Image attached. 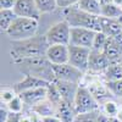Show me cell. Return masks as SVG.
<instances>
[{"instance_id":"obj_28","label":"cell","mask_w":122,"mask_h":122,"mask_svg":"<svg viewBox=\"0 0 122 122\" xmlns=\"http://www.w3.org/2000/svg\"><path fill=\"white\" fill-rule=\"evenodd\" d=\"M107 38L103 32H97L95 37H94V42H93V46L92 50H95V51H103V49L107 42Z\"/></svg>"},{"instance_id":"obj_30","label":"cell","mask_w":122,"mask_h":122,"mask_svg":"<svg viewBox=\"0 0 122 122\" xmlns=\"http://www.w3.org/2000/svg\"><path fill=\"white\" fill-rule=\"evenodd\" d=\"M99 114H100V110L93 111V112H87V114H78L75 122H98Z\"/></svg>"},{"instance_id":"obj_3","label":"cell","mask_w":122,"mask_h":122,"mask_svg":"<svg viewBox=\"0 0 122 122\" xmlns=\"http://www.w3.org/2000/svg\"><path fill=\"white\" fill-rule=\"evenodd\" d=\"M62 15L65 17V21L71 27L77 28H87L95 32L101 30V16L92 15L86 11H82L77 6H72L62 10Z\"/></svg>"},{"instance_id":"obj_41","label":"cell","mask_w":122,"mask_h":122,"mask_svg":"<svg viewBox=\"0 0 122 122\" xmlns=\"http://www.w3.org/2000/svg\"><path fill=\"white\" fill-rule=\"evenodd\" d=\"M114 4H116L117 6H121L122 5V0H114Z\"/></svg>"},{"instance_id":"obj_24","label":"cell","mask_w":122,"mask_h":122,"mask_svg":"<svg viewBox=\"0 0 122 122\" xmlns=\"http://www.w3.org/2000/svg\"><path fill=\"white\" fill-rule=\"evenodd\" d=\"M100 112L104 114L105 116H109V117H117L118 115V111H120V105L114 101L112 99L111 100H107L105 103H103L100 105Z\"/></svg>"},{"instance_id":"obj_29","label":"cell","mask_w":122,"mask_h":122,"mask_svg":"<svg viewBox=\"0 0 122 122\" xmlns=\"http://www.w3.org/2000/svg\"><path fill=\"white\" fill-rule=\"evenodd\" d=\"M18 94L14 90V88H1L0 92V100H1V104H9L15 97H17Z\"/></svg>"},{"instance_id":"obj_23","label":"cell","mask_w":122,"mask_h":122,"mask_svg":"<svg viewBox=\"0 0 122 122\" xmlns=\"http://www.w3.org/2000/svg\"><path fill=\"white\" fill-rule=\"evenodd\" d=\"M16 18L17 15L15 14L14 10H1L0 11V28H1V32L6 33Z\"/></svg>"},{"instance_id":"obj_44","label":"cell","mask_w":122,"mask_h":122,"mask_svg":"<svg viewBox=\"0 0 122 122\" xmlns=\"http://www.w3.org/2000/svg\"><path fill=\"white\" fill-rule=\"evenodd\" d=\"M99 1H100V0H99Z\"/></svg>"},{"instance_id":"obj_22","label":"cell","mask_w":122,"mask_h":122,"mask_svg":"<svg viewBox=\"0 0 122 122\" xmlns=\"http://www.w3.org/2000/svg\"><path fill=\"white\" fill-rule=\"evenodd\" d=\"M105 82H115L122 79V66L121 64H111L103 73Z\"/></svg>"},{"instance_id":"obj_20","label":"cell","mask_w":122,"mask_h":122,"mask_svg":"<svg viewBox=\"0 0 122 122\" xmlns=\"http://www.w3.org/2000/svg\"><path fill=\"white\" fill-rule=\"evenodd\" d=\"M76 6L88 14L97 15V16L101 15V4L99 0H78Z\"/></svg>"},{"instance_id":"obj_40","label":"cell","mask_w":122,"mask_h":122,"mask_svg":"<svg viewBox=\"0 0 122 122\" xmlns=\"http://www.w3.org/2000/svg\"><path fill=\"white\" fill-rule=\"evenodd\" d=\"M111 3H114V0H100L101 5H106V4H111Z\"/></svg>"},{"instance_id":"obj_31","label":"cell","mask_w":122,"mask_h":122,"mask_svg":"<svg viewBox=\"0 0 122 122\" xmlns=\"http://www.w3.org/2000/svg\"><path fill=\"white\" fill-rule=\"evenodd\" d=\"M106 86L114 97L122 98V79L115 81V82H106Z\"/></svg>"},{"instance_id":"obj_35","label":"cell","mask_w":122,"mask_h":122,"mask_svg":"<svg viewBox=\"0 0 122 122\" xmlns=\"http://www.w3.org/2000/svg\"><path fill=\"white\" fill-rule=\"evenodd\" d=\"M98 122H120V121L117 120V117H109L100 112L98 117Z\"/></svg>"},{"instance_id":"obj_15","label":"cell","mask_w":122,"mask_h":122,"mask_svg":"<svg viewBox=\"0 0 122 122\" xmlns=\"http://www.w3.org/2000/svg\"><path fill=\"white\" fill-rule=\"evenodd\" d=\"M21 97L22 101L25 103V105L33 107L38 104H40L42 101L46 100L48 98V87H39V88H34V89H30L27 92H23V93L18 94Z\"/></svg>"},{"instance_id":"obj_12","label":"cell","mask_w":122,"mask_h":122,"mask_svg":"<svg viewBox=\"0 0 122 122\" xmlns=\"http://www.w3.org/2000/svg\"><path fill=\"white\" fill-rule=\"evenodd\" d=\"M103 53L110 64H118L122 59V37L107 38Z\"/></svg>"},{"instance_id":"obj_39","label":"cell","mask_w":122,"mask_h":122,"mask_svg":"<svg viewBox=\"0 0 122 122\" xmlns=\"http://www.w3.org/2000/svg\"><path fill=\"white\" fill-rule=\"evenodd\" d=\"M117 120L120 122H122V106H120V111H118V115H117Z\"/></svg>"},{"instance_id":"obj_9","label":"cell","mask_w":122,"mask_h":122,"mask_svg":"<svg viewBox=\"0 0 122 122\" xmlns=\"http://www.w3.org/2000/svg\"><path fill=\"white\" fill-rule=\"evenodd\" d=\"M95 33H97L95 30H92V29L71 27V37H70V44L68 45L92 49Z\"/></svg>"},{"instance_id":"obj_42","label":"cell","mask_w":122,"mask_h":122,"mask_svg":"<svg viewBox=\"0 0 122 122\" xmlns=\"http://www.w3.org/2000/svg\"><path fill=\"white\" fill-rule=\"evenodd\" d=\"M118 64H121V66H122V59H121V61H120V62Z\"/></svg>"},{"instance_id":"obj_18","label":"cell","mask_w":122,"mask_h":122,"mask_svg":"<svg viewBox=\"0 0 122 122\" xmlns=\"http://www.w3.org/2000/svg\"><path fill=\"white\" fill-rule=\"evenodd\" d=\"M50 83L48 82H44L42 79H38V78H34V77H30V76H25L22 81L15 83L12 86L14 90L16 92L17 94H21L23 92H27V90H30V89H34V88H39V87H48Z\"/></svg>"},{"instance_id":"obj_36","label":"cell","mask_w":122,"mask_h":122,"mask_svg":"<svg viewBox=\"0 0 122 122\" xmlns=\"http://www.w3.org/2000/svg\"><path fill=\"white\" fill-rule=\"evenodd\" d=\"M21 115L22 114H11L10 112L9 120L6 122H21Z\"/></svg>"},{"instance_id":"obj_4","label":"cell","mask_w":122,"mask_h":122,"mask_svg":"<svg viewBox=\"0 0 122 122\" xmlns=\"http://www.w3.org/2000/svg\"><path fill=\"white\" fill-rule=\"evenodd\" d=\"M38 30V21L33 18L26 17H17L14 23L10 26L6 34L12 42H20V40L29 39L37 36Z\"/></svg>"},{"instance_id":"obj_32","label":"cell","mask_w":122,"mask_h":122,"mask_svg":"<svg viewBox=\"0 0 122 122\" xmlns=\"http://www.w3.org/2000/svg\"><path fill=\"white\" fill-rule=\"evenodd\" d=\"M56 3H57V7H60L61 10H65L68 7L76 6L78 0H56Z\"/></svg>"},{"instance_id":"obj_11","label":"cell","mask_w":122,"mask_h":122,"mask_svg":"<svg viewBox=\"0 0 122 122\" xmlns=\"http://www.w3.org/2000/svg\"><path fill=\"white\" fill-rule=\"evenodd\" d=\"M14 11L17 15V17L33 18L37 21L40 17V12L34 0H16Z\"/></svg>"},{"instance_id":"obj_33","label":"cell","mask_w":122,"mask_h":122,"mask_svg":"<svg viewBox=\"0 0 122 122\" xmlns=\"http://www.w3.org/2000/svg\"><path fill=\"white\" fill-rule=\"evenodd\" d=\"M16 0H0L1 10H14Z\"/></svg>"},{"instance_id":"obj_34","label":"cell","mask_w":122,"mask_h":122,"mask_svg":"<svg viewBox=\"0 0 122 122\" xmlns=\"http://www.w3.org/2000/svg\"><path fill=\"white\" fill-rule=\"evenodd\" d=\"M10 116V111L7 110L5 104H1V107H0V122H6L9 120Z\"/></svg>"},{"instance_id":"obj_8","label":"cell","mask_w":122,"mask_h":122,"mask_svg":"<svg viewBox=\"0 0 122 122\" xmlns=\"http://www.w3.org/2000/svg\"><path fill=\"white\" fill-rule=\"evenodd\" d=\"M90 50L92 49H88V48L68 45V64L78 70H81L82 72L87 73L88 65H89Z\"/></svg>"},{"instance_id":"obj_1","label":"cell","mask_w":122,"mask_h":122,"mask_svg":"<svg viewBox=\"0 0 122 122\" xmlns=\"http://www.w3.org/2000/svg\"><path fill=\"white\" fill-rule=\"evenodd\" d=\"M49 43L45 36H34L29 39L12 42V48L10 50L12 62L23 59L43 57L46 55Z\"/></svg>"},{"instance_id":"obj_26","label":"cell","mask_w":122,"mask_h":122,"mask_svg":"<svg viewBox=\"0 0 122 122\" xmlns=\"http://www.w3.org/2000/svg\"><path fill=\"white\" fill-rule=\"evenodd\" d=\"M36 5L39 10L40 15L42 14H50L54 12L57 9V3L56 0H34Z\"/></svg>"},{"instance_id":"obj_38","label":"cell","mask_w":122,"mask_h":122,"mask_svg":"<svg viewBox=\"0 0 122 122\" xmlns=\"http://www.w3.org/2000/svg\"><path fill=\"white\" fill-rule=\"evenodd\" d=\"M21 122H32L30 121V118H29V116L28 115H21Z\"/></svg>"},{"instance_id":"obj_21","label":"cell","mask_w":122,"mask_h":122,"mask_svg":"<svg viewBox=\"0 0 122 122\" xmlns=\"http://www.w3.org/2000/svg\"><path fill=\"white\" fill-rule=\"evenodd\" d=\"M100 16L111 18V20H121L122 18V9L114 3L101 5V15Z\"/></svg>"},{"instance_id":"obj_13","label":"cell","mask_w":122,"mask_h":122,"mask_svg":"<svg viewBox=\"0 0 122 122\" xmlns=\"http://www.w3.org/2000/svg\"><path fill=\"white\" fill-rule=\"evenodd\" d=\"M110 61L104 55L103 51H95V50H90L89 55V65H88V72L94 73V75H103L106 68L110 66Z\"/></svg>"},{"instance_id":"obj_25","label":"cell","mask_w":122,"mask_h":122,"mask_svg":"<svg viewBox=\"0 0 122 122\" xmlns=\"http://www.w3.org/2000/svg\"><path fill=\"white\" fill-rule=\"evenodd\" d=\"M30 110L36 111L37 114H39L42 117H45V116H51V115H55V106L50 103V101L46 99L44 101H42L40 104L30 107Z\"/></svg>"},{"instance_id":"obj_16","label":"cell","mask_w":122,"mask_h":122,"mask_svg":"<svg viewBox=\"0 0 122 122\" xmlns=\"http://www.w3.org/2000/svg\"><path fill=\"white\" fill-rule=\"evenodd\" d=\"M53 83H54L55 88L57 89L61 99L70 101V103H73L76 94H77V90H78V87L81 84L71 83V82H64V81H56V79Z\"/></svg>"},{"instance_id":"obj_43","label":"cell","mask_w":122,"mask_h":122,"mask_svg":"<svg viewBox=\"0 0 122 122\" xmlns=\"http://www.w3.org/2000/svg\"><path fill=\"white\" fill-rule=\"evenodd\" d=\"M121 23H122V18H121Z\"/></svg>"},{"instance_id":"obj_37","label":"cell","mask_w":122,"mask_h":122,"mask_svg":"<svg viewBox=\"0 0 122 122\" xmlns=\"http://www.w3.org/2000/svg\"><path fill=\"white\" fill-rule=\"evenodd\" d=\"M43 122H62L56 115H51V116H45L43 117Z\"/></svg>"},{"instance_id":"obj_7","label":"cell","mask_w":122,"mask_h":122,"mask_svg":"<svg viewBox=\"0 0 122 122\" xmlns=\"http://www.w3.org/2000/svg\"><path fill=\"white\" fill-rule=\"evenodd\" d=\"M53 68L56 81H64V82H71L76 84H82V81L86 75L68 62L64 65H53Z\"/></svg>"},{"instance_id":"obj_14","label":"cell","mask_w":122,"mask_h":122,"mask_svg":"<svg viewBox=\"0 0 122 122\" xmlns=\"http://www.w3.org/2000/svg\"><path fill=\"white\" fill-rule=\"evenodd\" d=\"M45 56L51 62V65L67 64L68 62V45H62V44L49 45Z\"/></svg>"},{"instance_id":"obj_19","label":"cell","mask_w":122,"mask_h":122,"mask_svg":"<svg viewBox=\"0 0 122 122\" xmlns=\"http://www.w3.org/2000/svg\"><path fill=\"white\" fill-rule=\"evenodd\" d=\"M106 37L115 38L122 37V23L121 20H111L101 16V30Z\"/></svg>"},{"instance_id":"obj_27","label":"cell","mask_w":122,"mask_h":122,"mask_svg":"<svg viewBox=\"0 0 122 122\" xmlns=\"http://www.w3.org/2000/svg\"><path fill=\"white\" fill-rule=\"evenodd\" d=\"M23 106H25V103L22 101V99H21V97H20V95L15 97L9 104H6L7 110L11 114H22Z\"/></svg>"},{"instance_id":"obj_5","label":"cell","mask_w":122,"mask_h":122,"mask_svg":"<svg viewBox=\"0 0 122 122\" xmlns=\"http://www.w3.org/2000/svg\"><path fill=\"white\" fill-rule=\"evenodd\" d=\"M75 109L78 114H87V112H93L98 111L100 109V105L97 101V99L90 93V90L86 84H81L78 87L77 94L73 101Z\"/></svg>"},{"instance_id":"obj_6","label":"cell","mask_w":122,"mask_h":122,"mask_svg":"<svg viewBox=\"0 0 122 122\" xmlns=\"http://www.w3.org/2000/svg\"><path fill=\"white\" fill-rule=\"evenodd\" d=\"M44 36L48 40L49 45H55V44L68 45L70 37H71V26L65 20L56 22L46 30V33Z\"/></svg>"},{"instance_id":"obj_2","label":"cell","mask_w":122,"mask_h":122,"mask_svg":"<svg viewBox=\"0 0 122 122\" xmlns=\"http://www.w3.org/2000/svg\"><path fill=\"white\" fill-rule=\"evenodd\" d=\"M14 64L23 76H30L38 79H42L48 83H53L55 81L53 65L46 59V56L23 59V60L15 61Z\"/></svg>"},{"instance_id":"obj_17","label":"cell","mask_w":122,"mask_h":122,"mask_svg":"<svg viewBox=\"0 0 122 122\" xmlns=\"http://www.w3.org/2000/svg\"><path fill=\"white\" fill-rule=\"evenodd\" d=\"M55 115L62 122H75L77 117V111L73 103L66 100H61L59 105L55 107Z\"/></svg>"},{"instance_id":"obj_10","label":"cell","mask_w":122,"mask_h":122,"mask_svg":"<svg viewBox=\"0 0 122 122\" xmlns=\"http://www.w3.org/2000/svg\"><path fill=\"white\" fill-rule=\"evenodd\" d=\"M86 86L90 90V93L93 94V97L97 99L99 105H101L103 103H105V101H107V100H111V98L114 97L112 93L110 92V89L107 88L105 81L103 82V81H100L98 78L90 79Z\"/></svg>"}]
</instances>
